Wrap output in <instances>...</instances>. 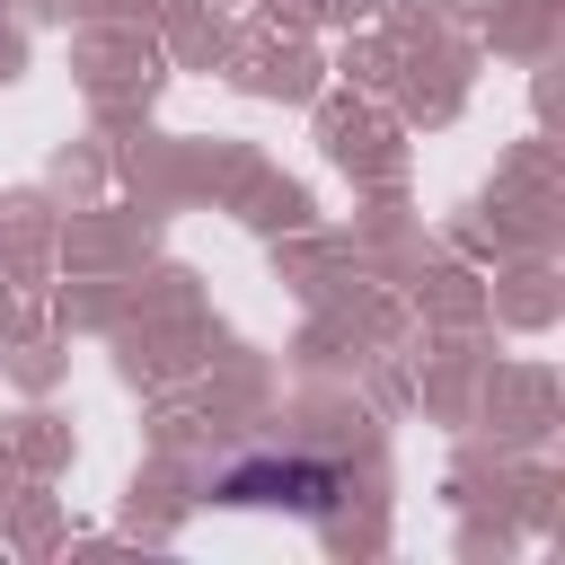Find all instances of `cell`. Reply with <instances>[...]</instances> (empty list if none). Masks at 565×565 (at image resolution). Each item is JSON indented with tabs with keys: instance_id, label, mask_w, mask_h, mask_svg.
Here are the masks:
<instances>
[{
	"instance_id": "cell-1",
	"label": "cell",
	"mask_w": 565,
	"mask_h": 565,
	"mask_svg": "<svg viewBox=\"0 0 565 565\" xmlns=\"http://www.w3.org/2000/svg\"><path fill=\"white\" fill-rule=\"evenodd\" d=\"M212 494H221V503H282V512H309V521H327V512L344 503V468H327V459H274V450H256V459L221 468V477H212Z\"/></svg>"
}]
</instances>
